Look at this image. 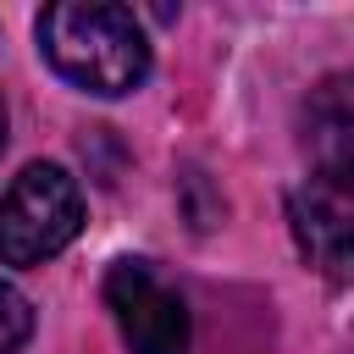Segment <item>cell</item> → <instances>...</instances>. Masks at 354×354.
Segmentation results:
<instances>
[{
  "mask_svg": "<svg viewBox=\"0 0 354 354\" xmlns=\"http://www.w3.org/2000/svg\"><path fill=\"white\" fill-rule=\"evenodd\" d=\"M0 155H6V105H0Z\"/></svg>",
  "mask_w": 354,
  "mask_h": 354,
  "instance_id": "52a82bcc",
  "label": "cell"
},
{
  "mask_svg": "<svg viewBox=\"0 0 354 354\" xmlns=\"http://www.w3.org/2000/svg\"><path fill=\"white\" fill-rule=\"evenodd\" d=\"M105 310L116 315L127 354H188V304L149 260H116L105 271Z\"/></svg>",
  "mask_w": 354,
  "mask_h": 354,
  "instance_id": "3957f363",
  "label": "cell"
},
{
  "mask_svg": "<svg viewBox=\"0 0 354 354\" xmlns=\"http://www.w3.org/2000/svg\"><path fill=\"white\" fill-rule=\"evenodd\" d=\"M44 61L88 94H133L149 72L144 22L127 6H50L39 17Z\"/></svg>",
  "mask_w": 354,
  "mask_h": 354,
  "instance_id": "6da1fadb",
  "label": "cell"
},
{
  "mask_svg": "<svg viewBox=\"0 0 354 354\" xmlns=\"http://www.w3.org/2000/svg\"><path fill=\"white\" fill-rule=\"evenodd\" d=\"M304 149L315 177L354 199V72H332L304 100Z\"/></svg>",
  "mask_w": 354,
  "mask_h": 354,
  "instance_id": "5b68a950",
  "label": "cell"
},
{
  "mask_svg": "<svg viewBox=\"0 0 354 354\" xmlns=\"http://www.w3.org/2000/svg\"><path fill=\"white\" fill-rule=\"evenodd\" d=\"M83 227V188L66 166L33 160L0 194V266H44Z\"/></svg>",
  "mask_w": 354,
  "mask_h": 354,
  "instance_id": "7a4b0ae2",
  "label": "cell"
},
{
  "mask_svg": "<svg viewBox=\"0 0 354 354\" xmlns=\"http://www.w3.org/2000/svg\"><path fill=\"white\" fill-rule=\"evenodd\" d=\"M288 227L310 271H321L326 282H354V199L348 194L310 177L304 188L288 194Z\"/></svg>",
  "mask_w": 354,
  "mask_h": 354,
  "instance_id": "277c9868",
  "label": "cell"
},
{
  "mask_svg": "<svg viewBox=\"0 0 354 354\" xmlns=\"http://www.w3.org/2000/svg\"><path fill=\"white\" fill-rule=\"evenodd\" d=\"M28 332H33V304L11 282H0V354H17L28 343Z\"/></svg>",
  "mask_w": 354,
  "mask_h": 354,
  "instance_id": "8992f818",
  "label": "cell"
}]
</instances>
